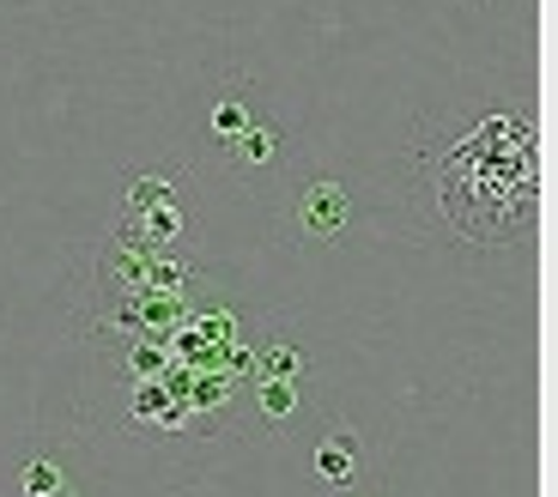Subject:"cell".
I'll return each mask as SVG.
<instances>
[{"label":"cell","instance_id":"obj_1","mask_svg":"<svg viewBox=\"0 0 558 497\" xmlns=\"http://www.w3.org/2000/svg\"><path fill=\"white\" fill-rule=\"evenodd\" d=\"M347 219H352V201H347L340 182H310L292 207V225H298L304 243H335V237L347 231Z\"/></svg>","mask_w":558,"mask_h":497},{"label":"cell","instance_id":"obj_2","mask_svg":"<svg viewBox=\"0 0 558 497\" xmlns=\"http://www.w3.org/2000/svg\"><path fill=\"white\" fill-rule=\"evenodd\" d=\"M310 473H316V485H328V492H347V485L364 480V443L352 425H335L328 437L316 443V456H310Z\"/></svg>","mask_w":558,"mask_h":497},{"label":"cell","instance_id":"obj_3","mask_svg":"<svg viewBox=\"0 0 558 497\" xmlns=\"http://www.w3.org/2000/svg\"><path fill=\"white\" fill-rule=\"evenodd\" d=\"M225 158H231L238 170H267V165L286 158V134H279L274 122H250L238 140H225Z\"/></svg>","mask_w":558,"mask_h":497},{"label":"cell","instance_id":"obj_4","mask_svg":"<svg viewBox=\"0 0 558 497\" xmlns=\"http://www.w3.org/2000/svg\"><path fill=\"white\" fill-rule=\"evenodd\" d=\"M134 213H140V237L146 243H177L189 231V207H182L177 194H158L153 207H134Z\"/></svg>","mask_w":558,"mask_h":497},{"label":"cell","instance_id":"obj_5","mask_svg":"<svg viewBox=\"0 0 558 497\" xmlns=\"http://www.w3.org/2000/svg\"><path fill=\"white\" fill-rule=\"evenodd\" d=\"M255 407H262L267 425H286V419L298 413V383H292V376L262 371V376H255Z\"/></svg>","mask_w":558,"mask_h":497},{"label":"cell","instance_id":"obj_6","mask_svg":"<svg viewBox=\"0 0 558 497\" xmlns=\"http://www.w3.org/2000/svg\"><path fill=\"white\" fill-rule=\"evenodd\" d=\"M255 122V110H250V92H238V85H231V92H219V104H213L207 110V128H213V140H238L243 128Z\"/></svg>","mask_w":558,"mask_h":497},{"label":"cell","instance_id":"obj_7","mask_svg":"<svg viewBox=\"0 0 558 497\" xmlns=\"http://www.w3.org/2000/svg\"><path fill=\"white\" fill-rule=\"evenodd\" d=\"M19 492L25 497H73V480H68V468H61L56 456H37V461H25V473H19Z\"/></svg>","mask_w":558,"mask_h":497},{"label":"cell","instance_id":"obj_8","mask_svg":"<svg viewBox=\"0 0 558 497\" xmlns=\"http://www.w3.org/2000/svg\"><path fill=\"white\" fill-rule=\"evenodd\" d=\"M267 371H274V376H298V371H304V352H298V346H267Z\"/></svg>","mask_w":558,"mask_h":497}]
</instances>
